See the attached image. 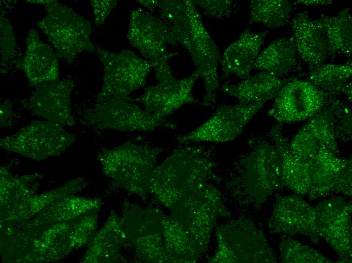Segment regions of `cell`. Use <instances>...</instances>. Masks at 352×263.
Segmentation results:
<instances>
[{
    "label": "cell",
    "mask_w": 352,
    "mask_h": 263,
    "mask_svg": "<svg viewBox=\"0 0 352 263\" xmlns=\"http://www.w3.org/2000/svg\"><path fill=\"white\" fill-rule=\"evenodd\" d=\"M154 11L159 13L178 43L189 53L195 70L204 81V103H211L219 87L218 69L221 55L193 1L156 0Z\"/></svg>",
    "instance_id": "obj_1"
},
{
    "label": "cell",
    "mask_w": 352,
    "mask_h": 263,
    "mask_svg": "<svg viewBox=\"0 0 352 263\" xmlns=\"http://www.w3.org/2000/svg\"><path fill=\"white\" fill-rule=\"evenodd\" d=\"M215 163L208 153L197 147L175 149L151 175L149 192L169 208L181 199L209 182L219 181L213 172Z\"/></svg>",
    "instance_id": "obj_2"
},
{
    "label": "cell",
    "mask_w": 352,
    "mask_h": 263,
    "mask_svg": "<svg viewBox=\"0 0 352 263\" xmlns=\"http://www.w3.org/2000/svg\"><path fill=\"white\" fill-rule=\"evenodd\" d=\"M42 4L47 14L37 25L47 37L58 58L71 62L82 52L96 53L91 39V24L72 9L57 1H29Z\"/></svg>",
    "instance_id": "obj_3"
},
{
    "label": "cell",
    "mask_w": 352,
    "mask_h": 263,
    "mask_svg": "<svg viewBox=\"0 0 352 263\" xmlns=\"http://www.w3.org/2000/svg\"><path fill=\"white\" fill-rule=\"evenodd\" d=\"M158 153L156 149L126 142L103 150L98 157L107 176L128 191L145 197Z\"/></svg>",
    "instance_id": "obj_4"
},
{
    "label": "cell",
    "mask_w": 352,
    "mask_h": 263,
    "mask_svg": "<svg viewBox=\"0 0 352 263\" xmlns=\"http://www.w3.org/2000/svg\"><path fill=\"white\" fill-rule=\"evenodd\" d=\"M177 54L174 52L168 53L165 57L153 63L157 80L156 84L146 88L140 97H127L125 99L141 103L146 110L163 121L185 105L195 103L196 100L192 91L195 82L200 77V75L195 70L187 77L175 78L168 61Z\"/></svg>",
    "instance_id": "obj_5"
},
{
    "label": "cell",
    "mask_w": 352,
    "mask_h": 263,
    "mask_svg": "<svg viewBox=\"0 0 352 263\" xmlns=\"http://www.w3.org/2000/svg\"><path fill=\"white\" fill-rule=\"evenodd\" d=\"M96 53L104 67L103 84L98 102L128 97L145 84L154 66L153 62L130 50L113 53L97 48Z\"/></svg>",
    "instance_id": "obj_6"
},
{
    "label": "cell",
    "mask_w": 352,
    "mask_h": 263,
    "mask_svg": "<svg viewBox=\"0 0 352 263\" xmlns=\"http://www.w3.org/2000/svg\"><path fill=\"white\" fill-rule=\"evenodd\" d=\"M218 190L207 184L180 199L171 209L170 216L202 249L206 248L216 217L225 210Z\"/></svg>",
    "instance_id": "obj_7"
},
{
    "label": "cell",
    "mask_w": 352,
    "mask_h": 263,
    "mask_svg": "<svg viewBox=\"0 0 352 263\" xmlns=\"http://www.w3.org/2000/svg\"><path fill=\"white\" fill-rule=\"evenodd\" d=\"M218 251L214 261L275 262L262 233L245 220H238L217 231Z\"/></svg>",
    "instance_id": "obj_8"
},
{
    "label": "cell",
    "mask_w": 352,
    "mask_h": 263,
    "mask_svg": "<svg viewBox=\"0 0 352 263\" xmlns=\"http://www.w3.org/2000/svg\"><path fill=\"white\" fill-rule=\"evenodd\" d=\"M62 125L34 120L12 135L2 139L1 147L35 159L58 155L75 140Z\"/></svg>",
    "instance_id": "obj_9"
},
{
    "label": "cell",
    "mask_w": 352,
    "mask_h": 263,
    "mask_svg": "<svg viewBox=\"0 0 352 263\" xmlns=\"http://www.w3.org/2000/svg\"><path fill=\"white\" fill-rule=\"evenodd\" d=\"M241 167V189L254 202L264 201L285 186L276 149L268 143H261L246 156Z\"/></svg>",
    "instance_id": "obj_10"
},
{
    "label": "cell",
    "mask_w": 352,
    "mask_h": 263,
    "mask_svg": "<svg viewBox=\"0 0 352 263\" xmlns=\"http://www.w3.org/2000/svg\"><path fill=\"white\" fill-rule=\"evenodd\" d=\"M330 95L307 80L290 79L278 93L268 114L280 123L308 120L325 106Z\"/></svg>",
    "instance_id": "obj_11"
},
{
    "label": "cell",
    "mask_w": 352,
    "mask_h": 263,
    "mask_svg": "<svg viewBox=\"0 0 352 263\" xmlns=\"http://www.w3.org/2000/svg\"><path fill=\"white\" fill-rule=\"evenodd\" d=\"M264 104L239 103L220 107L197 128L178 136L177 140L181 144L191 142L220 143L234 141Z\"/></svg>",
    "instance_id": "obj_12"
},
{
    "label": "cell",
    "mask_w": 352,
    "mask_h": 263,
    "mask_svg": "<svg viewBox=\"0 0 352 263\" xmlns=\"http://www.w3.org/2000/svg\"><path fill=\"white\" fill-rule=\"evenodd\" d=\"M315 232L337 253L342 262H351V202L335 197L314 207Z\"/></svg>",
    "instance_id": "obj_13"
},
{
    "label": "cell",
    "mask_w": 352,
    "mask_h": 263,
    "mask_svg": "<svg viewBox=\"0 0 352 263\" xmlns=\"http://www.w3.org/2000/svg\"><path fill=\"white\" fill-rule=\"evenodd\" d=\"M88 120L97 127L123 132L152 131L163 124L145 108L121 99L98 102L88 113Z\"/></svg>",
    "instance_id": "obj_14"
},
{
    "label": "cell",
    "mask_w": 352,
    "mask_h": 263,
    "mask_svg": "<svg viewBox=\"0 0 352 263\" xmlns=\"http://www.w3.org/2000/svg\"><path fill=\"white\" fill-rule=\"evenodd\" d=\"M311 200L329 195L332 192L351 195V158H340L320 148L314 160L308 164Z\"/></svg>",
    "instance_id": "obj_15"
},
{
    "label": "cell",
    "mask_w": 352,
    "mask_h": 263,
    "mask_svg": "<svg viewBox=\"0 0 352 263\" xmlns=\"http://www.w3.org/2000/svg\"><path fill=\"white\" fill-rule=\"evenodd\" d=\"M126 36L142 56L153 63L168 54L167 45H178L161 19L141 8L130 11Z\"/></svg>",
    "instance_id": "obj_16"
},
{
    "label": "cell",
    "mask_w": 352,
    "mask_h": 263,
    "mask_svg": "<svg viewBox=\"0 0 352 263\" xmlns=\"http://www.w3.org/2000/svg\"><path fill=\"white\" fill-rule=\"evenodd\" d=\"M74 83L57 80L37 87L21 101L26 110L34 114L60 125L72 126L75 121L71 114L70 96Z\"/></svg>",
    "instance_id": "obj_17"
},
{
    "label": "cell",
    "mask_w": 352,
    "mask_h": 263,
    "mask_svg": "<svg viewBox=\"0 0 352 263\" xmlns=\"http://www.w3.org/2000/svg\"><path fill=\"white\" fill-rule=\"evenodd\" d=\"M268 227L271 231L285 234H300L318 242L315 232L314 207L298 195H277Z\"/></svg>",
    "instance_id": "obj_18"
},
{
    "label": "cell",
    "mask_w": 352,
    "mask_h": 263,
    "mask_svg": "<svg viewBox=\"0 0 352 263\" xmlns=\"http://www.w3.org/2000/svg\"><path fill=\"white\" fill-rule=\"evenodd\" d=\"M26 46L24 59L17 66L24 70L29 84L38 87L58 80V57L49 45L40 40L36 30H30Z\"/></svg>",
    "instance_id": "obj_19"
},
{
    "label": "cell",
    "mask_w": 352,
    "mask_h": 263,
    "mask_svg": "<svg viewBox=\"0 0 352 263\" xmlns=\"http://www.w3.org/2000/svg\"><path fill=\"white\" fill-rule=\"evenodd\" d=\"M292 31L298 56L310 70L323 64L329 56L327 42L323 29L317 20L306 11L297 13L291 21Z\"/></svg>",
    "instance_id": "obj_20"
},
{
    "label": "cell",
    "mask_w": 352,
    "mask_h": 263,
    "mask_svg": "<svg viewBox=\"0 0 352 263\" xmlns=\"http://www.w3.org/2000/svg\"><path fill=\"white\" fill-rule=\"evenodd\" d=\"M268 32H255L247 28L228 46L219 64L225 77L233 74L243 80L250 75Z\"/></svg>",
    "instance_id": "obj_21"
},
{
    "label": "cell",
    "mask_w": 352,
    "mask_h": 263,
    "mask_svg": "<svg viewBox=\"0 0 352 263\" xmlns=\"http://www.w3.org/2000/svg\"><path fill=\"white\" fill-rule=\"evenodd\" d=\"M290 80L279 77L267 71H260L239 83H226L221 89L223 93L236 99L240 104H265L275 99L282 86Z\"/></svg>",
    "instance_id": "obj_22"
},
{
    "label": "cell",
    "mask_w": 352,
    "mask_h": 263,
    "mask_svg": "<svg viewBox=\"0 0 352 263\" xmlns=\"http://www.w3.org/2000/svg\"><path fill=\"white\" fill-rule=\"evenodd\" d=\"M270 136L280 158L285 186L299 196L307 194L311 186L309 164L293 155L279 125L272 128Z\"/></svg>",
    "instance_id": "obj_23"
},
{
    "label": "cell",
    "mask_w": 352,
    "mask_h": 263,
    "mask_svg": "<svg viewBox=\"0 0 352 263\" xmlns=\"http://www.w3.org/2000/svg\"><path fill=\"white\" fill-rule=\"evenodd\" d=\"M297 57L292 37L277 38L259 54L253 68L270 72L281 78L296 69Z\"/></svg>",
    "instance_id": "obj_24"
},
{
    "label": "cell",
    "mask_w": 352,
    "mask_h": 263,
    "mask_svg": "<svg viewBox=\"0 0 352 263\" xmlns=\"http://www.w3.org/2000/svg\"><path fill=\"white\" fill-rule=\"evenodd\" d=\"M325 36L329 56L351 55L352 17L349 7L335 16L322 15L317 19Z\"/></svg>",
    "instance_id": "obj_25"
},
{
    "label": "cell",
    "mask_w": 352,
    "mask_h": 263,
    "mask_svg": "<svg viewBox=\"0 0 352 263\" xmlns=\"http://www.w3.org/2000/svg\"><path fill=\"white\" fill-rule=\"evenodd\" d=\"M249 10V23L277 28L289 21L293 8L291 2L286 0H251Z\"/></svg>",
    "instance_id": "obj_26"
},
{
    "label": "cell",
    "mask_w": 352,
    "mask_h": 263,
    "mask_svg": "<svg viewBox=\"0 0 352 263\" xmlns=\"http://www.w3.org/2000/svg\"><path fill=\"white\" fill-rule=\"evenodd\" d=\"M328 99L325 106L309 119L303 127L321 148L338 155L339 149L335 130L334 116Z\"/></svg>",
    "instance_id": "obj_27"
},
{
    "label": "cell",
    "mask_w": 352,
    "mask_h": 263,
    "mask_svg": "<svg viewBox=\"0 0 352 263\" xmlns=\"http://www.w3.org/2000/svg\"><path fill=\"white\" fill-rule=\"evenodd\" d=\"M352 75L351 61L344 64H322L310 70L307 80L329 94L341 93L343 85Z\"/></svg>",
    "instance_id": "obj_28"
},
{
    "label": "cell",
    "mask_w": 352,
    "mask_h": 263,
    "mask_svg": "<svg viewBox=\"0 0 352 263\" xmlns=\"http://www.w3.org/2000/svg\"><path fill=\"white\" fill-rule=\"evenodd\" d=\"M280 258L284 262L330 263L332 261L315 249L289 237L279 243Z\"/></svg>",
    "instance_id": "obj_29"
},
{
    "label": "cell",
    "mask_w": 352,
    "mask_h": 263,
    "mask_svg": "<svg viewBox=\"0 0 352 263\" xmlns=\"http://www.w3.org/2000/svg\"><path fill=\"white\" fill-rule=\"evenodd\" d=\"M289 145L293 155L307 164L314 160L321 148L303 126L293 137Z\"/></svg>",
    "instance_id": "obj_30"
},
{
    "label": "cell",
    "mask_w": 352,
    "mask_h": 263,
    "mask_svg": "<svg viewBox=\"0 0 352 263\" xmlns=\"http://www.w3.org/2000/svg\"><path fill=\"white\" fill-rule=\"evenodd\" d=\"M204 15L210 17L224 19L229 17L234 10L235 3L230 0L193 1Z\"/></svg>",
    "instance_id": "obj_31"
},
{
    "label": "cell",
    "mask_w": 352,
    "mask_h": 263,
    "mask_svg": "<svg viewBox=\"0 0 352 263\" xmlns=\"http://www.w3.org/2000/svg\"><path fill=\"white\" fill-rule=\"evenodd\" d=\"M16 48L11 26L6 17L1 18V51L2 59L7 60L14 54Z\"/></svg>",
    "instance_id": "obj_32"
},
{
    "label": "cell",
    "mask_w": 352,
    "mask_h": 263,
    "mask_svg": "<svg viewBox=\"0 0 352 263\" xmlns=\"http://www.w3.org/2000/svg\"><path fill=\"white\" fill-rule=\"evenodd\" d=\"M96 25H102L112 10L116 6V0H92L90 2Z\"/></svg>",
    "instance_id": "obj_33"
},
{
    "label": "cell",
    "mask_w": 352,
    "mask_h": 263,
    "mask_svg": "<svg viewBox=\"0 0 352 263\" xmlns=\"http://www.w3.org/2000/svg\"><path fill=\"white\" fill-rule=\"evenodd\" d=\"M295 2L306 6H327L333 3V1L330 0H299Z\"/></svg>",
    "instance_id": "obj_34"
},
{
    "label": "cell",
    "mask_w": 352,
    "mask_h": 263,
    "mask_svg": "<svg viewBox=\"0 0 352 263\" xmlns=\"http://www.w3.org/2000/svg\"><path fill=\"white\" fill-rule=\"evenodd\" d=\"M341 93H343L347 100L351 103V82H346L342 86Z\"/></svg>",
    "instance_id": "obj_35"
}]
</instances>
